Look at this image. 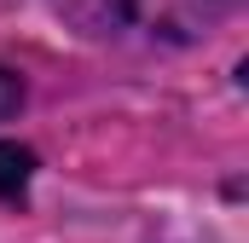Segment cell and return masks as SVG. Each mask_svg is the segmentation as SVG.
Listing matches in <instances>:
<instances>
[{"label":"cell","mask_w":249,"mask_h":243,"mask_svg":"<svg viewBox=\"0 0 249 243\" xmlns=\"http://www.w3.org/2000/svg\"><path fill=\"white\" fill-rule=\"evenodd\" d=\"M238 0H81V23L99 35H139V41H197L214 17Z\"/></svg>","instance_id":"6da1fadb"},{"label":"cell","mask_w":249,"mask_h":243,"mask_svg":"<svg viewBox=\"0 0 249 243\" xmlns=\"http://www.w3.org/2000/svg\"><path fill=\"white\" fill-rule=\"evenodd\" d=\"M35 174V156L23 151V145H12V139H0V197L6 203H18L23 197V185Z\"/></svg>","instance_id":"7a4b0ae2"},{"label":"cell","mask_w":249,"mask_h":243,"mask_svg":"<svg viewBox=\"0 0 249 243\" xmlns=\"http://www.w3.org/2000/svg\"><path fill=\"white\" fill-rule=\"evenodd\" d=\"M18 104H23V81H18V75H12V69H0V122L12 116V110H18Z\"/></svg>","instance_id":"3957f363"}]
</instances>
